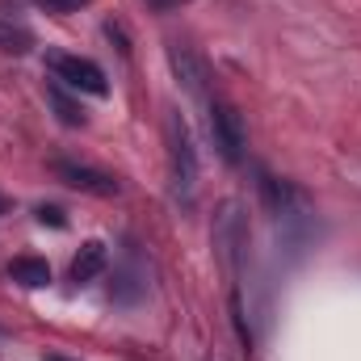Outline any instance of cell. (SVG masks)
Here are the masks:
<instances>
[{
	"mask_svg": "<svg viewBox=\"0 0 361 361\" xmlns=\"http://www.w3.org/2000/svg\"><path fill=\"white\" fill-rule=\"evenodd\" d=\"M164 139H169V169H173V185L177 193H189L193 180H197V152H193V139H189V126L177 109L169 114L164 122Z\"/></svg>",
	"mask_w": 361,
	"mask_h": 361,
	"instance_id": "cell-1",
	"label": "cell"
},
{
	"mask_svg": "<svg viewBox=\"0 0 361 361\" xmlns=\"http://www.w3.org/2000/svg\"><path fill=\"white\" fill-rule=\"evenodd\" d=\"M210 135H214V147H219V156L227 164H240L244 160L248 135H244V118H240L235 105H227V101H214L210 105Z\"/></svg>",
	"mask_w": 361,
	"mask_h": 361,
	"instance_id": "cell-2",
	"label": "cell"
},
{
	"mask_svg": "<svg viewBox=\"0 0 361 361\" xmlns=\"http://www.w3.org/2000/svg\"><path fill=\"white\" fill-rule=\"evenodd\" d=\"M51 72L72 85L76 92H92V97H105L109 85H105V72L92 63V59H80V55H51Z\"/></svg>",
	"mask_w": 361,
	"mask_h": 361,
	"instance_id": "cell-3",
	"label": "cell"
},
{
	"mask_svg": "<svg viewBox=\"0 0 361 361\" xmlns=\"http://www.w3.org/2000/svg\"><path fill=\"white\" fill-rule=\"evenodd\" d=\"M55 177L63 180V185H72V189H80V193H92V197H114L122 189L118 177H109L101 169H89V164H76V160H59Z\"/></svg>",
	"mask_w": 361,
	"mask_h": 361,
	"instance_id": "cell-4",
	"label": "cell"
},
{
	"mask_svg": "<svg viewBox=\"0 0 361 361\" xmlns=\"http://www.w3.org/2000/svg\"><path fill=\"white\" fill-rule=\"evenodd\" d=\"M169 63H173L177 80H180V85H185L189 92H206V80H210V72H206L202 55H193L189 47H180V42H173V47H169Z\"/></svg>",
	"mask_w": 361,
	"mask_h": 361,
	"instance_id": "cell-5",
	"label": "cell"
},
{
	"mask_svg": "<svg viewBox=\"0 0 361 361\" xmlns=\"http://www.w3.org/2000/svg\"><path fill=\"white\" fill-rule=\"evenodd\" d=\"M105 261H109V252H105V244H101V240L80 244V252H76V261H72V281H76V286L92 281L97 273L105 269Z\"/></svg>",
	"mask_w": 361,
	"mask_h": 361,
	"instance_id": "cell-6",
	"label": "cell"
},
{
	"mask_svg": "<svg viewBox=\"0 0 361 361\" xmlns=\"http://www.w3.org/2000/svg\"><path fill=\"white\" fill-rule=\"evenodd\" d=\"M8 277L21 281V286H30V290H42V286L51 281V265L38 261V257H17V261L8 265Z\"/></svg>",
	"mask_w": 361,
	"mask_h": 361,
	"instance_id": "cell-7",
	"label": "cell"
},
{
	"mask_svg": "<svg viewBox=\"0 0 361 361\" xmlns=\"http://www.w3.org/2000/svg\"><path fill=\"white\" fill-rule=\"evenodd\" d=\"M47 101L55 105V114H59V122H63V126H85V109H80L68 92L59 89V85H51V89H47Z\"/></svg>",
	"mask_w": 361,
	"mask_h": 361,
	"instance_id": "cell-8",
	"label": "cell"
},
{
	"mask_svg": "<svg viewBox=\"0 0 361 361\" xmlns=\"http://www.w3.org/2000/svg\"><path fill=\"white\" fill-rule=\"evenodd\" d=\"M34 47V34L13 25V21H0V51H13V55H25Z\"/></svg>",
	"mask_w": 361,
	"mask_h": 361,
	"instance_id": "cell-9",
	"label": "cell"
},
{
	"mask_svg": "<svg viewBox=\"0 0 361 361\" xmlns=\"http://www.w3.org/2000/svg\"><path fill=\"white\" fill-rule=\"evenodd\" d=\"M38 223H42V227H47V223H51V227H63L68 219H63L59 206H38Z\"/></svg>",
	"mask_w": 361,
	"mask_h": 361,
	"instance_id": "cell-10",
	"label": "cell"
},
{
	"mask_svg": "<svg viewBox=\"0 0 361 361\" xmlns=\"http://www.w3.org/2000/svg\"><path fill=\"white\" fill-rule=\"evenodd\" d=\"M180 4H189V0H147V8H156V13H173Z\"/></svg>",
	"mask_w": 361,
	"mask_h": 361,
	"instance_id": "cell-11",
	"label": "cell"
},
{
	"mask_svg": "<svg viewBox=\"0 0 361 361\" xmlns=\"http://www.w3.org/2000/svg\"><path fill=\"white\" fill-rule=\"evenodd\" d=\"M38 4H51V8H63V13H68V8H76V4H85V0H38Z\"/></svg>",
	"mask_w": 361,
	"mask_h": 361,
	"instance_id": "cell-12",
	"label": "cell"
},
{
	"mask_svg": "<svg viewBox=\"0 0 361 361\" xmlns=\"http://www.w3.org/2000/svg\"><path fill=\"white\" fill-rule=\"evenodd\" d=\"M51 361H68V357H51Z\"/></svg>",
	"mask_w": 361,
	"mask_h": 361,
	"instance_id": "cell-13",
	"label": "cell"
}]
</instances>
